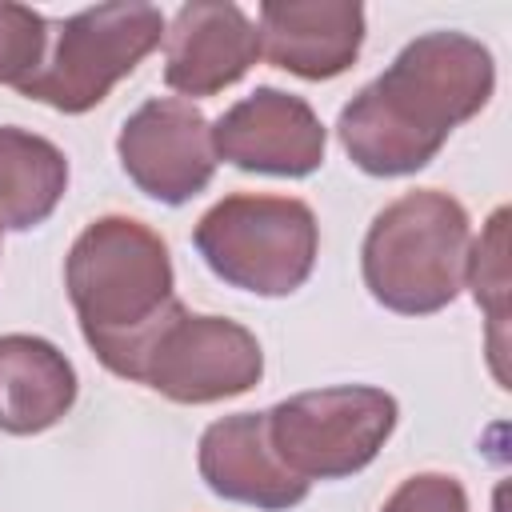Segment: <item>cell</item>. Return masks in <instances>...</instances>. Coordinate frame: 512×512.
Masks as SVG:
<instances>
[{"instance_id":"5bb4252c","label":"cell","mask_w":512,"mask_h":512,"mask_svg":"<svg viewBox=\"0 0 512 512\" xmlns=\"http://www.w3.org/2000/svg\"><path fill=\"white\" fill-rule=\"evenodd\" d=\"M68 192V156L28 128H0V228L28 232L44 224Z\"/></svg>"},{"instance_id":"8fae6325","label":"cell","mask_w":512,"mask_h":512,"mask_svg":"<svg viewBox=\"0 0 512 512\" xmlns=\"http://www.w3.org/2000/svg\"><path fill=\"white\" fill-rule=\"evenodd\" d=\"M260 60V32L236 4H180L164 28V84L184 96H216Z\"/></svg>"},{"instance_id":"9c48e42d","label":"cell","mask_w":512,"mask_h":512,"mask_svg":"<svg viewBox=\"0 0 512 512\" xmlns=\"http://www.w3.org/2000/svg\"><path fill=\"white\" fill-rule=\"evenodd\" d=\"M216 160L260 176H312L328 152V128L312 104L284 88H256L212 124Z\"/></svg>"},{"instance_id":"9a60e30c","label":"cell","mask_w":512,"mask_h":512,"mask_svg":"<svg viewBox=\"0 0 512 512\" xmlns=\"http://www.w3.org/2000/svg\"><path fill=\"white\" fill-rule=\"evenodd\" d=\"M464 280L472 288V300L488 316V352H492V372L500 388H508V368H504V328H508V208H496L480 236L468 244V264Z\"/></svg>"},{"instance_id":"6da1fadb","label":"cell","mask_w":512,"mask_h":512,"mask_svg":"<svg viewBox=\"0 0 512 512\" xmlns=\"http://www.w3.org/2000/svg\"><path fill=\"white\" fill-rule=\"evenodd\" d=\"M496 92L492 52L468 32H424L336 116L348 160L368 176H408Z\"/></svg>"},{"instance_id":"7a4b0ae2","label":"cell","mask_w":512,"mask_h":512,"mask_svg":"<svg viewBox=\"0 0 512 512\" xmlns=\"http://www.w3.org/2000/svg\"><path fill=\"white\" fill-rule=\"evenodd\" d=\"M64 288L96 360L140 384L148 348L184 308L164 236L132 216H96L68 248Z\"/></svg>"},{"instance_id":"52a82bcc","label":"cell","mask_w":512,"mask_h":512,"mask_svg":"<svg viewBox=\"0 0 512 512\" xmlns=\"http://www.w3.org/2000/svg\"><path fill=\"white\" fill-rule=\"evenodd\" d=\"M264 376L260 340L228 320L180 308L144 356L140 384L172 404H216L256 388Z\"/></svg>"},{"instance_id":"2e32d148","label":"cell","mask_w":512,"mask_h":512,"mask_svg":"<svg viewBox=\"0 0 512 512\" xmlns=\"http://www.w3.org/2000/svg\"><path fill=\"white\" fill-rule=\"evenodd\" d=\"M48 56V20L28 4L0 0V84L24 88Z\"/></svg>"},{"instance_id":"5b68a950","label":"cell","mask_w":512,"mask_h":512,"mask_svg":"<svg viewBox=\"0 0 512 512\" xmlns=\"http://www.w3.org/2000/svg\"><path fill=\"white\" fill-rule=\"evenodd\" d=\"M164 28V12L144 0L84 8L56 24V44L20 96L40 100L64 116H80L108 100V92L132 76L148 52L160 48Z\"/></svg>"},{"instance_id":"ba28073f","label":"cell","mask_w":512,"mask_h":512,"mask_svg":"<svg viewBox=\"0 0 512 512\" xmlns=\"http://www.w3.org/2000/svg\"><path fill=\"white\" fill-rule=\"evenodd\" d=\"M116 156L144 196L172 208L188 204L216 176L212 120L192 100L180 96L144 100L120 124Z\"/></svg>"},{"instance_id":"277c9868","label":"cell","mask_w":512,"mask_h":512,"mask_svg":"<svg viewBox=\"0 0 512 512\" xmlns=\"http://www.w3.org/2000/svg\"><path fill=\"white\" fill-rule=\"evenodd\" d=\"M192 244L224 284L256 296H292L316 268L320 224L296 196L232 192L196 220Z\"/></svg>"},{"instance_id":"8992f818","label":"cell","mask_w":512,"mask_h":512,"mask_svg":"<svg viewBox=\"0 0 512 512\" xmlns=\"http://www.w3.org/2000/svg\"><path fill=\"white\" fill-rule=\"evenodd\" d=\"M276 456L300 480H344L376 460L388 444L400 408L396 396L372 384H332L296 392L268 412Z\"/></svg>"},{"instance_id":"30bf717a","label":"cell","mask_w":512,"mask_h":512,"mask_svg":"<svg viewBox=\"0 0 512 512\" xmlns=\"http://www.w3.org/2000/svg\"><path fill=\"white\" fill-rule=\"evenodd\" d=\"M196 468L220 500L260 512H288L304 504L312 488L276 456L264 412H232L212 420L200 436Z\"/></svg>"},{"instance_id":"4fadbf2b","label":"cell","mask_w":512,"mask_h":512,"mask_svg":"<svg viewBox=\"0 0 512 512\" xmlns=\"http://www.w3.org/2000/svg\"><path fill=\"white\" fill-rule=\"evenodd\" d=\"M76 392V368L52 340L32 332L0 336V432H48L72 412Z\"/></svg>"},{"instance_id":"3957f363","label":"cell","mask_w":512,"mask_h":512,"mask_svg":"<svg viewBox=\"0 0 512 512\" xmlns=\"http://www.w3.org/2000/svg\"><path fill=\"white\" fill-rule=\"evenodd\" d=\"M472 220L464 204L440 188H416L384 204L360 248L364 288L400 316H432L464 288Z\"/></svg>"},{"instance_id":"e0dca14e","label":"cell","mask_w":512,"mask_h":512,"mask_svg":"<svg viewBox=\"0 0 512 512\" xmlns=\"http://www.w3.org/2000/svg\"><path fill=\"white\" fill-rule=\"evenodd\" d=\"M380 512H468V492L456 476L416 472L380 504Z\"/></svg>"},{"instance_id":"7c38bea8","label":"cell","mask_w":512,"mask_h":512,"mask_svg":"<svg viewBox=\"0 0 512 512\" xmlns=\"http://www.w3.org/2000/svg\"><path fill=\"white\" fill-rule=\"evenodd\" d=\"M256 32L272 68L300 80H332L364 48V8L356 0H264Z\"/></svg>"}]
</instances>
